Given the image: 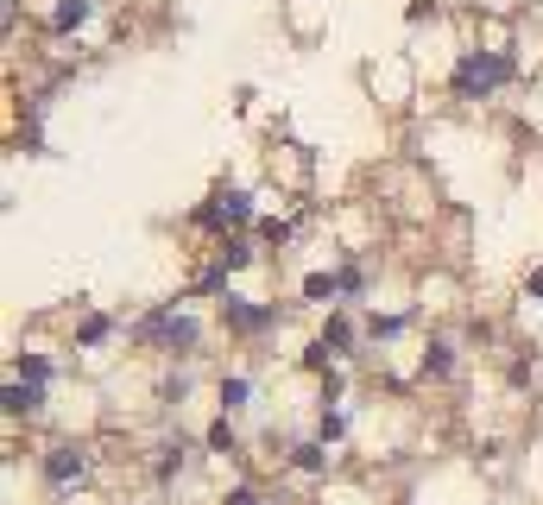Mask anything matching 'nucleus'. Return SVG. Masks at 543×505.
Listing matches in <instances>:
<instances>
[{"mask_svg":"<svg viewBox=\"0 0 543 505\" xmlns=\"http://www.w3.org/2000/svg\"><path fill=\"white\" fill-rule=\"evenodd\" d=\"M499 77H506L499 57H467V63H461V89H467V95H474V89H493Z\"/></svg>","mask_w":543,"mask_h":505,"instance_id":"f257e3e1","label":"nucleus"},{"mask_svg":"<svg viewBox=\"0 0 543 505\" xmlns=\"http://www.w3.org/2000/svg\"><path fill=\"white\" fill-rule=\"evenodd\" d=\"M45 468H51V480H70V474H83L89 461H83V449L63 443V449H51V461H45Z\"/></svg>","mask_w":543,"mask_h":505,"instance_id":"f03ea898","label":"nucleus"}]
</instances>
